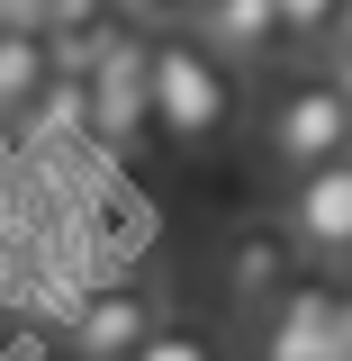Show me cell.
<instances>
[{"mask_svg": "<svg viewBox=\"0 0 352 361\" xmlns=\"http://www.w3.org/2000/svg\"><path fill=\"white\" fill-rule=\"evenodd\" d=\"M145 63H154V135H163L172 154H217V145L244 135V118H253L244 73H235L190 18L145 27Z\"/></svg>", "mask_w": 352, "mask_h": 361, "instance_id": "cell-1", "label": "cell"}, {"mask_svg": "<svg viewBox=\"0 0 352 361\" xmlns=\"http://www.w3.org/2000/svg\"><path fill=\"white\" fill-rule=\"evenodd\" d=\"M90 82V145L99 154H118V163H135L145 145H163L154 135V63H145V27H109L99 37V54L82 63Z\"/></svg>", "mask_w": 352, "mask_h": 361, "instance_id": "cell-2", "label": "cell"}, {"mask_svg": "<svg viewBox=\"0 0 352 361\" xmlns=\"http://www.w3.org/2000/svg\"><path fill=\"white\" fill-rule=\"evenodd\" d=\"M262 154H271L289 180L316 172V163H344V154H352V109H344V90L325 82V63L289 73V82L262 99Z\"/></svg>", "mask_w": 352, "mask_h": 361, "instance_id": "cell-3", "label": "cell"}, {"mask_svg": "<svg viewBox=\"0 0 352 361\" xmlns=\"http://www.w3.org/2000/svg\"><path fill=\"white\" fill-rule=\"evenodd\" d=\"M308 253H298V235L280 217H244V226H226V244H217V298L235 325H262L298 280H308Z\"/></svg>", "mask_w": 352, "mask_h": 361, "instance_id": "cell-4", "label": "cell"}, {"mask_svg": "<svg viewBox=\"0 0 352 361\" xmlns=\"http://www.w3.org/2000/svg\"><path fill=\"white\" fill-rule=\"evenodd\" d=\"M154 325H163V298L145 280H99L82 307L63 316V353L73 361H135Z\"/></svg>", "mask_w": 352, "mask_h": 361, "instance_id": "cell-5", "label": "cell"}, {"mask_svg": "<svg viewBox=\"0 0 352 361\" xmlns=\"http://www.w3.org/2000/svg\"><path fill=\"white\" fill-rule=\"evenodd\" d=\"M280 226L298 235V253H308L316 271H352V154H344V163H316V172L289 180Z\"/></svg>", "mask_w": 352, "mask_h": 361, "instance_id": "cell-6", "label": "cell"}, {"mask_svg": "<svg viewBox=\"0 0 352 361\" xmlns=\"http://www.w3.org/2000/svg\"><path fill=\"white\" fill-rule=\"evenodd\" d=\"M344 280L334 271H308L280 307L253 325V361H334V334H344Z\"/></svg>", "mask_w": 352, "mask_h": 361, "instance_id": "cell-7", "label": "cell"}, {"mask_svg": "<svg viewBox=\"0 0 352 361\" xmlns=\"http://www.w3.org/2000/svg\"><path fill=\"white\" fill-rule=\"evenodd\" d=\"M181 18L217 45L235 73H262L271 54H289V45H280V9H271V0H190Z\"/></svg>", "mask_w": 352, "mask_h": 361, "instance_id": "cell-8", "label": "cell"}, {"mask_svg": "<svg viewBox=\"0 0 352 361\" xmlns=\"http://www.w3.org/2000/svg\"><path fill=\"white\" fill-rule=\"evenodd\" d=\"M18 127H28V145H37V154H73V145H90V82L54 63V82L37 90V109H28Z\"/></svg>", "mask_w": 352, "mask_h": 361, "instance_id": "cell-9", "label": "cell"}, {"mask_svg": "<svg viewBox=\"0 0 352 361\" xmlns=\"http://www.w3.org/2000/svg\"><path fill=\"white\" fill-rule=\"evenodd\" d=\"M54 82V45L45 27H0V127H18L37 109V90Z\"/></svg>", "mask_w": 352, "mask_h": 361, "instance_id": "cell-10", "label": "cell"}, {"mask_svg": "<svg viewBox=\"0 0 352 361\" xmlns=\"http://www.w3.org/2000/svg\"><path fill=\"white\" fill-rule=\"evenodd\" d=\"M271 9H280V45H289V54H316V63H325L334 37L352 27V0H271Z\"/></svg>", "mask_w": 352, "mask_h": 361, "instance_id": "cell-11", "label": "cell"}, {"mask_svg": "<svg viewBox=\"0 0 352 361\" xmlns=\"http://www.w3.org/2000/svg\"><path fill=\"white\" fill-rule=\"evenodd\" d=\"M135 361H217V334H208V325H172V316H163V325L145 334V353H135Z\"/></svg>", "mask_w": 352, "mask_h": 361, "instance_id": "cell-12", "label": "cell"}, {"mask_svg": "<svg viewBox=\"0 0 352 361\" xmlns=\"http://www.w3.org/2000/svg\"><path fill=\"white\" fill-rule=\"evenodd\" d=\"M325 82L344 90V109H352V37H334V54H325Z\"/></svg>", "mask_w": 352, "mask_h": 361, "instance_id": "cell-13", "label": "cell"}, {"mask_svg": "<svg viewBox=\"0 0 352 361\" xmlns=\"http://www.w3.org/2000/svg\"><path fill=\"white\" fill-rule=\"evenodd\" d=\"M344 37H352V27H344Z\"/></svg>", "mask_w": 352, "mask_h": 361, "instance_id": "cell-14", "label": "cell"}]
</instances>
